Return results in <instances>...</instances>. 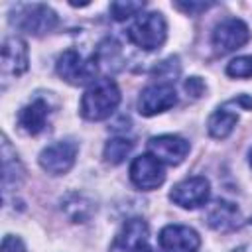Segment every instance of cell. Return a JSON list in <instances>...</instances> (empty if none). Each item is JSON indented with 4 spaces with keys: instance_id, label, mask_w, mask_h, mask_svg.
Returning a JSON list of instances; mask_svg holds the SVG:
<instances>
[{
    "instance_id": "obj_1",
    "label": "cell",
    "mask_w": 252,
    "mask_h": 252,
    "mask_svg": "<svg viewBox=\"0 0 252 252\" xmlns=\"http://www.w3.org/2000/svg\"><path fill=\"white\" fill-rule=\"evenodd\" d=\"M120 102V91L112 79H98L81 98V114L87 120L108 118Z\"/></svg>"
},
{
    "instance_id": "obj_2",
    "label": "cell",
    "mask_w": 252,
    "mask_h": 252,
    "mask_svg": "<svg viewBox=\"0 0 252 252\" xmlns=\"http://www.w3.org/2000/svg\"><path fill=\"white\" fill-rule=\"evenodd\" d=\"M126 35L134 45L146 51H154L163 45L165 35H167V26L159 12H148V14L138 16L130 24Z\"/></svg>"
},
{
    "instance_id": "obj_3",
    "label": "cell",
    "mask_w": 252,
    "mask_h": 252,
    "mask_svg": "<svg viewBox=\"0 0 252 252\" xmlns=\"http://www.w3.org/2000/svg\"><path fill=\"white\" fill-rule=\"evenodd\" d=\"M96 63H98L96 57H89L87 59L79 51L67 49V51H63L59 55V59L55 63V71L69 85L81 87V85H87V83L94 81L96 71H98V65Z\"/></svg>"
},
{
    "instance_id": "obj_4",
    "label": "cell",
    "mask_w": 252,
    "mask_h": 252,
    "mask_svg": "<svg viewBox=\"0 0 252 252\" xmlns=\"http://www.w3.org/2000/svg\"><path fill=\"white\" fill-rule=\"evenodd\" d=\"M14 24L26 33L43 35L57 26V14L45 4H28V6H22Z\"/></svg>"
},
{
    "instance_id": "obj_5",
    "label": "cell",
    "mask_w": 252,
    "mask_h": 252,
    "mask_svg": "<svg viewBox=\"0 0 252 252\" xmlns=\"http://www.w3.org/2000/svg\"><path fill=\"white\" fill-rule=\"evenodd\" d=\"M130 179L138 189L152 191L165 181V171L158 158H154L152 154H142L134 158L130 165Z\"/></svg>"
},
{
    "instance_id": "obj_6",
    "label": "cell",
    "mask_w": 252,
    "mask_h": 252,
    "mask_svg": "<svg viewBox=\"0 0 252 252\" xmlns=\"http://www.w3.org/2000/svg\"><path fill=\"white\" fill-rule=\"evenodd\" d=\"M209 195H211L209 181L201 175H195V177L183 179L177 185H173L169 199L183 209H197L209 201Z\"/></svg>"
},
{
    "instance_id": "obj_7",
    "label": "cell",
    "mask_w": 252,
    "mask_h": 252,
    "mask_svg": "<svg viewBox=\"0 0 252 252\" xmlns=\"http://www.w3.org/2000/svg\"><path fill=\"white\" fill-rule=\"evenodd\" d=\"M248 39H250V30L238 18L222 20L213 32V45L219 53H230V51L242 47Z\"/></svg>"
},
{
    "instance_id": "obj_8",
    "label": "cell",
    "mask_w": 252,
    "mask_h": 252,
    "mask_svg": "<svg viewBox=\"0 0 252 252\" xmlns=\"http://www.w3.org/2000/svg\"><path fill=\"white\" fill-rule=\"evenodd\" d=\"M175 102H177V94L171 83H154L140 93L138 110L144 116H154L158 112L171 108Z\"/></svg>"
},
{
    "instance_id": "obj_9",
    "label": "cell",
    "mask_w": 252,
    "mask_h": 252,
    "mask_svg": "<svg viewBox=\"0 0 252 252\" xmlns=\"http://www.w3.org/2000/svg\"><path fill=\"white\" fill-rule=\"evenodd\" d=\"M75 158H77V144L71 140H61L47 146L39 154V165L51 175H61L71 169Z\"/></svg>"
},
{
    "instance_id": "obj_10",
    "label": "cell",
    "mask_w": 252,
    "mask_h": 252,
    "mask_svg": "<svg viewBox=\"0 0 252 252\" xmlns=\"http://www.w3.org/2000/svg\"><path fill=\"white\" fill-rule=\"evenodd\" d=\"M158 240L161 252H197L201 244L199 234L183 224H167L161 228Z\"/></svg>"
},
{
    "instance_id": "obj_11",
    "label": "cell",
    "mask_w": 252,
    "mask_h": 252,
    "mask_svg": "<svg viewBox=\"0 0 252 252\" xmlns=\"http://www.w3.org/2000/svg\"><path fill=\"white\" fill-rule=\"evenodd\" d=\"M148 148L154 158H158L159 161H165L169 165L181 163L185 159V156L189 154V142L175 134L156 136L148 142Z\"/></svg>"
},
{
    "instance_id": "obj_12",
    "label": "cell",
    "mask_w": 252,
    "mask_h": 252,
    "mask_svg": "<svg viewBox=\"0 0 252 252\" xmlns=\"http://www.w3.org/2000/svg\"><path fill=\"white\" fill-rule=\"evenodd\" d=\"M2 77H20L28 69V45L20 37H8L2 43Z\"/></svg>"
},
{
    "instance_id": "obj_13",
    "label": "cell",
    "mask_w": 252,
    "mask_h": 252,
    "mask_svg": "<svg viewBox=\"0 0 252 252\" xmlns=\"http://www.w3.org/2000/svg\"><path fill=\"white\" fill-rule=\"evenodd\" d=\"M205 220L211 228H215L219 232H226V230H232L238 224L240 213H238L234 203L224 201V199H217L207 207Z\"/></svg>"
},
{
    "instance_id": "obj_14",
    "label": "cell",
    "mask_w": 252,
    "mask_h": 252,
    "mask_svg": "<svg viewBox=\"0 0 252 252\" xmlns=\"http://www.w3.org/2000/svg\"><path fill=\"white\" fill-rule=\"evenodd\" d=\"M47 118H49V104L43 98H33L18 114V122L22 130L32 136L39 134L47 126Z\"/></svg>"
},
{
    "instance_id": "obj_15",
    "label": "cell",
    "mask_w": 252,
    "mask_h": 252,
    "mask_svg": "<svg viewBox=\"0 0 252 252\" xmlns=\"http://www.w3.org/2000/svg\"><path fill=\"white\" fill-rule=\"evenodd\" d=\"M146 240H148V224L142 219H130L116 236L112 252H132L136 246L146 244Z\"/></svg>"
},
{
    "instance_id": "obj_16",
    "label": "cell",
    "mask_w": 252,
    "mask_h": 252,
    "mask_svg": "<svg viewBox=\"0 0 252 252\" xmlns=\"http://www.w3.org/2000/svg\"><path fill=\"white\" fill-rule=\"evenodd\" d=\"M236 122H238V114L232 110V100H230V102L222 104L219 110H215L211 114V118L207 122V128H209V134L213 138L222 140L234 130Z\"/></svg>"
},
{
    "instance_id": "obj_17",
    "label": "cell",
    "mask_w": 252,
    "mask_h": 252,
    "mask_svg": "<svg viewBox=\"0 0 252 252\" xmlns=\"http://www.w3.org/2000/svg\"><path fill=\"white\" fill-rule=\"evenodd\" d=\"M2 165H4V169H2L4 189L10 191L12 187H18L24 181L26 171H24V165L18 159V156L12 152V148H10V144H8L6 138L2 140Z\"/></svg>"
},
{
    "instance_id": "obj_18",
    "label": "cell",
    "mask_w": 252,
    "mask_h": 252,
    "mask_svg": "<svg viewBox=\"0 0 252 252\" xmlns=\"http://www.w3.org/2000/svg\"><path fill=\"white\" fill-rule=\"evenodd\" d=\"M61 209L73 222H87L94 213V203L83 193H67L61 201Z\"/></svg>"
},
{
    "instance_id": "obj_19",
    "label": "cell",
    "mask_w": 252,
    "mask_h": 252,
    "mask_svg": "<svg viewBox=\"0 0 252 252\" xmlns=\"http://www.w3.org/2000/svg\"><path fill=\"white\" fill-rule=\"evenodd\" d=\"M132 146L134 144L128 138H110L104 146V159L112 165H118L128 158V154L132 152Z\"/></svg>"
},
{
    "instance_id": "obj_20",
    "label": "cell",
    "mask_w": 252,
    "mask_h": 252,
    "mask_svg": "<svg viewBox=\"0 0 252 252\" xmlns=\"http://www.w3.org/2000/svg\"><path fill=\"white\" fill-rule=\"evenodd\" d=\"M144 10V2H112L110 4V16L116 22L128 20Z\"/></svg>"
},
{
    "instance_id": "obj_21",
    "label": "cell",
    "mask_w": 252,
    "mask_h": 252,
    "mask_svg": "<svg viewBox=\"0 0 252 252\" xmlns=\"http://www.w3.org/2000/svg\"><path fill=\"white\" fill-rule=\"evenodd\" d=\"M226 75L234 77V79H248L252 77V55H242L232 59L226 65Z\"/></svg>"
},
{
    "instance_id": "obj_22",
    "label": "cell",
    "mask_w": 252,
    "mask_h": 252,
    "mask_svg": "<svg viewBox=\"0 0 252 252\" xmlns=\"http://www.w3.org/2000/svg\"><path fill=\"white\" fill-rule=\"evenodd\" d=\"M156 75L159 79H163L161 83H169L173 77L179 75V63H177V57H169L165 61H161L158 67H156Z\"/></svg>"
},
{
    "instance_id": "obj_23",
    "label": "cell",
    "mask_w": 252,
    "mask_h": 252,
    "mask_svg": "<svg viewBox=\"0 0 252 252\" xmlns=\"http://www.w3.org/2000/svg\"><path fill=\"white\" fill-rule=\"evenodd\" d=\"M215 6V2H175V8L189 14V16H195L199 12H205L207 8Z\"/></svg>"
},
{
    "instance_id": "obj_24",
    "label": "cell",
    "mask_w": 252,
    "mask_h": 252,
    "mask_svg": "<svg viewBox=\"0 0 252 252\" xmlns=\"http://www.w3.org/2000/svg\"><path fill=\"white\" fill-rule=\"evenodd\" d=\"M2 252H26V246L18 236L6 234L2 240Z\"/></svg>"
},
{
    "instance_id": "obj_25",
    "label": "cell",
    "mask_w": 252,
    "mask_h": 252,
    "mask_svg": "<svg viewBox=\"0 0 252 252\" xmlns=\"http://www.w3.org/2000/svg\"><path fill=\"white\" fill-rule=\"evenodd\" d=\"M185 91H187V94H191L193 98H199V96L203 94V91H205V85H203V81H201L199 77H191V79L185 81Z\"/></svg>"
},
{
    "instance_id": "obj_26",
    "label": "cell",
    "mask_w": 252,
    "mask_h": 252,
    "mask_svg": "<svg viewBox=\"0 0 252 252\" xmlns=\"http://www.w3.org/2000/svg\"><path fill=\"white\" fill-rule=\"evenodd\" d=\"M244 242H240L232 252H252V220L246 224V228H244Z\"/></svg>"
},
{
    "instance_id": "obj_27",
    "label": "cell",
    "mask_w": 252,
    "mask_h": 252,
    "mask_svg": "<svg viewBox=\"0 0 252 252\" xmlns=\"http://www.w3.org/2000/svg\"><path fill=\"white\" fill-rule=\"evenodd\" d=\"M132 252H156V250H154V248H150L148 244H140V246H136Z\"/></svg>"
},
{
    "instance_id": "obj_28",
    "label": "cell",
    "mask_w": 252,
    "mask_h": 252,
    "mask_svg": "<svg viewBox=\"0 0 252 252\" xmlns=\"http://www.w3.org/2000/svg\"><path fill=\"white\" fill-rule=\"evenodd\" d=\"M248 161H250V167H252V148H250V152H248Z\"/></svg>"
}]
</instances>
